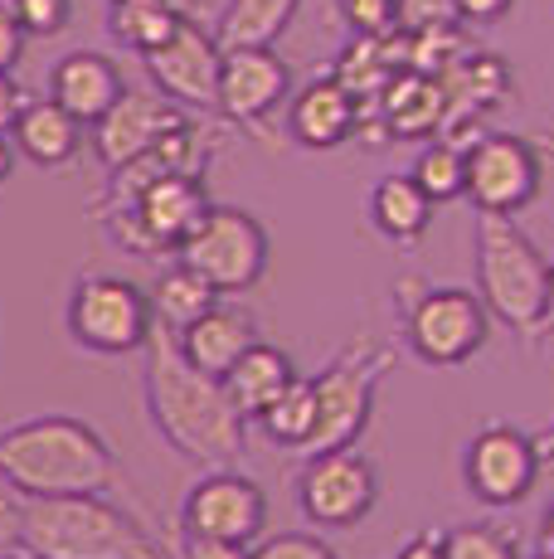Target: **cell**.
<instances>
[{
	"instance_id": "e575fe53",
	"label": "cell",
	"mask_w": 554,
	"mask_h": 559,
	"mask_svg": "<svg viewBox=\"0 0 554 559\" xmlns=\"http://www.w3.org/2000/svg\"><path fill=\"white\" fill-rule=\"evenodd\" d=\"M0 555H20V491L0 481Z\"/></svg>"
},
{
	"instance_id": "f35d334b",
	"label": "cell",
	"mask_w": 554,
	"mask_h": 559,
	"mask_svg": "<svg viewBox=\"0 0 554 559\" xmlns=\"http://www.w3.org/2000/svg\"><path fill=\"white\" fill-rule=\"evenodd\" d=\"M540 341H554V258H550V283H545V317H540Z\"/></svg>"
},
{
	"instance_id": "d6986e66",
	"label": "cell",
	"mask_w": 554,
	"mask_h": 559,
	"mask_svg": "<svg viewBox=\"0 0 554 559\" xmlns=\"http://www.w3.org/2000/svg\"><path fill=\"white\" fill-rule=\"evenodd\" d=\"M176 346H180V356L195 365V370L219 374V380H224L243 350L258 346V321H253L243 307H233V302H224V297H219L205 317L190 321V326L180 331Z\"/></svg>"
},
{
	"instance_id": "277c9868",
	"label": "cell",
	"mask_w": 554,
	"mask_h": 559,
	"mask_svg": "<svg viewBox=\"0 0 554 559\" xmlns=\"http://www.w3.org/2000/svg\"><path fill=\"white\" fill-rule=\"evenodd\" d=\"M550 258L535 249L516 214H477V297L520 341H540Z\"/></svg>"
},
{
	"instance_id": "f1b7e54d",
	"label": "cell",
	"mask_w": 554,
	"mask_h": 559,
	"mask_svg": "<svg viewBox=\"0 0 554 559\" xmlns=\"http://www.w3.org/2000/svg\"><path fill=\"white\" fill-rule=\"evenodd\" d=\"M10 10L29 39H55L73 25V0H10Z\"/></svg>"
},
{
	"instance_id": "ac0fdd59",
	"label": "cell",
	"mask_w": 554,
	"mask_h": 559,
	"mask_svg": "<svg viewBox=\"0 0 554 559\" xmlns=\"http://www.w3.org/2000/svg\"><path fill=\"white\" fill-rule=\"evenodd\" d=\"M127 79L122 69L98 49H73L49 69V98H55L63 112H73L83 127H93L108 107L122 98Z\"/></svg>"
},
{
	"instance_id": "d6a6232c",
	"label": "cell",
	"mask_w": 554,
	"mask_h": 559,
	"mask_svg": "<svg viewBox=\"0 0 554 559\" xmlns=\"http://www.w3.org/2000/svg\"><path fill=\"white\" fill-rule=\"evenodd\" d=\"M447 20H457L453 0H399V29L447 25Z\"/></svg>"
},
{
	"instance_id": "cb8c5ba5",
	"label": "cell",
	"mask_w": 554,
	"mask_h": 559,
	"mask_svg": "<svg viewBox=\"0 0 554 559\" xmlns=\"http://www.w3.org/2000/svg\"><path fill=\"white\" fill-rule=\"evenodd\" d=\"M302 0H229L215 20L219 49H249V45H277L282 29L292 25Z\"/></svg>"
},
{
	"instance_id": "ffe728a7",
	"label": "cell",
	"mask_w": 554,
	"mask_h": 559,
	"mask_svg": "<svg viewBox=\"0 0 554 559\" xmlns=\"http://www.w3.org/2000/svg\"><path fill=\"white\" fill-rule=\"evenodd\" d=\"M83 132H88V127L73 112H63L55 98H29L20 107L15 127H10V142H15V152L25 160H35V166H45V170H59L83 152V142H88Z\"/></svg>"
},
{
	"instance_id": "7dc6e473",
	"label": "cell",
	"mask_w": 554,
	"mask_h": 559,
	"mask_svg": "<svg viewBox=\"0 0 554 559\" xmlns=\"http://www.w3.org/2000/svg\"><path fill=\"white\" fill-rule=\"evenodd\" d=\"M0 5H10V0H0Z\"/></svg>"
},
{
	"instance_id": "7c38bea8",
	"label": "cell",
	"mask_w": 554,
	"mask_h": 559,
	"mask_svg": "<svg viewBox=\"0 0 554 559\" xmlns=\"http://www.w3.org/2000/svg\"><path fill=\"white\" fill-rule=\"evenodd\" d=\"M146 79L156 83V93H166L170 103H180L185 112H219V69L224 49L215 29L200 25V15H185L180 29L166 39L161 49L142 53Z\"/></svg>"
},
{
	"instance_id": "74e56055",
	"label": "cell",
	"mask_w": 554,
	"mask_h": 559,
	"mask_svg": "<svg viewBox=\"0 0 554 559\" xmlns=\"http://www.w3.org/2000/svg\"><path fill=\"white\" fill-rule=\"evenodd\" d=\"M394 559H447L443 550V531H423V535H413L409 545H404Z\"/></svg>"
},
{
	"instance_id": "4316f807",
	"label": "cell",
	"mask_w": 554,
	"mask_h": 559,
	"mask_svg": "<svg viewBox=\"0 0 554 559\" xmlns=\"http://www.w3.org/2000/svg\"><path fill=\"white\" fill-rule=\"evenodd\" d=\"M413 180H419V190L429 195L433 204H447V200H462V186H467V152L457 142H429L419 156H413Z\"/></svg>"
},
{
	"instance_id": "ee69618b",
	"label": "cell",
	"mask_w": 554,
	"mask_h": 559,
	"mask_svg": "<svg viewBox=\"0 0 554 559\" xmlns=\"http://www.w3.org/2000/svg\"><path fill=\"white\" fill-rule=\"evenodd\" d=\"M530 142H535L545 156H554V132H535V136H530Z\"/></svg>"
},
{
	"instance_id": "5b68a950",
	"label": "cell",
	"mask_w": 554,
	"mask_h": 559,
	"mask_svg": "<svg viewBox=\"0 0 554 559\" xmlns=\"http://www.w3.org/2000/svg\"><path fill=\"white\" fill-rule=\"evenodd\" d=\"M394 346L375 336H350L346 350H336V360L322 374H312L316 384V428L306 438L302 457L336 453V448H356L360 433L370 428L375 414V390L380 380L394 370Z\"/></svg>"
},
{
	"instance_id": "e0dca14e",
	"label": "cell",
	"mask_w": 554,
	"mask_h": 559,
	"mask_svg": "<svg viewBox=\"0 0 554 559\" xmlns=\"http://www.w3.org/2000/svg\"><path fill=\"white\" fill-rule=\"evenodd\" d=\"M127 204L136 210V219L146 224V234H152L156 249L166 258V253L180 249V239H185L200 219H205V210L215 200H209V190H205V176H180L176 170V176L146 180Z\"/></svg>"
},
{
	"instance_id": "9c48e42d",
	"label": "cell",
	"mask_w": 554,
	"mask_h": 559,
	"mask_svg": "<svg viewBox=\"0 0 554 559\" xmlns=\"http://www.w3.org/2000/svg\"><path fill=\"white\" fill-rule=\"evenodd\" d=\"M540 180H545V152L530 136L482 132L467 146L462 200L477 214H520L540 195Z\"/></svg>"
},
{
	"instance_id": "f6af8a7d",
	"label": "cell",
	"mask_w": 554,
	"mask_h": 559,
	"mask_svg": "<svg viewBox=\"0 0 554 559\" xmlns=\"http://www.w3.org/2000/svg\"><path fill=\"white\" fill-rule=\"evenodd\" d=\"M0 559H35V555H0Z\"/></svg>"
},
{
	"instance_id": "b9f144b4",
	"label": "cell",
	"mask_w": 554,
	"mask_h": 559,
	"mask_svg": "<svg viewBox=\"0 0 554 559\" xmlns=\"http://www.w3.org/2000/svg\"><path fill=\"white\" fill-rule=\"evenodd\" d=\"M540 535H545V545H550V550H554V501H550V507H545V521H540Z\"/></svg>"
},
{
	"instance_id": "5bb4252c",
	"label": "cell",
	"mask_w": 554,
	"mask_h": 559,
	"mask_svg": "<svg viewBox=\"0 0 554 559\" xmlns=\"http://www.w3.org/2000/svg\"><path fill=\"white\" fill-rule=\"evenodd\" d=\"M292 98V69L277 59L273 45H249V49H224L219 69V117L243 132L263 136L268 117Z\"/></svg>"
},
{
	"instance_id": "1f68e13d",
	"label": "cell",
	"mask_w": 554,
	"mask_h": 559,
	"mask_svg": "<svg viewBox=\"0 0 554 559\" xmlns=\"http://www.w3.org/2000/svg\"><path fill=\"white\" fill-rule=\"evenodd\" d=\"M166 559H253V545H229V540H205V535H185L166 540Z\"/></svg>"
},
{
	"instance_id": "8fae6325",
	"label": "cell",
	"mask_w": 554,
	"mask_h": 559,
	"mask_svg": "<svg viewBox=\"0 0 554 559\" xmlns=\"http://www.w3.org/2000/svg\"><path fill=\"white\" fill-rule=\"evenodd\" d=\"M180 531L229 545H258L263 531H268V497L243 472L205 467V477L180 501Z\"/></svg>"
},
{
	"instance_id": "4fadbf2b",
	"label": "cell",
	"mask_w": 554,
	"mask_h": 559,
	"mask_svg": "<svg viewBox=\"0 0 554 559\" xmlns=\"http://www.w3.org/2000/svg\"><path fill=\"white\" fill-rule=\"evenodd\" d=\"M540 477H545V467H540L535 438L520 433L516 424H486L467 443L462 481L482 507H520Z\"/></svg>"
},
{
	"instance_id": "f546056e",
	"label": "cell",
	"mask_w": 554,
	"mask_h": 559,
	"mask_svg": "<svg viewBox=\"0 0 554 559\" xmlns=\"http://www.w3.org/2000/svg\"><path fill=\"white\" fill-rule=\"evenodd\" d=\"M340 15L356 35H394L399 29V0H340Z\"/></svg>"
},
{
	"instance_id": "60d3db41",
	"label": "cell",
	"mask_w": 554,
	"mask_h": 559,
	"mask_svg": "<svg viewBox=\"0 0 554 559\" xmlns=\"http://www.w3.org/2000/svg\"><path fill=\"white\" fill-rule=\"evenodd\" d=\"M535 453H540V467H545V472H554V424H550L545 433L535 438Z\"/></svg>"
},
{
	"instance_id": "484cf974",
	"label": "cell",
	"mask_w": 554,
	"mask_h": 559,
	"mask_svg": "<svg viewBox=\"0 0 554 559\" xmlns=\"http://www.w3.org/2000/svg\"><path fill=\"white\" fill-rule=\"evenodd\" d=\"M258 428L273 438L277 448L302 453L306 438H312V428H316V384L306 380V374H297V380L258 414Z\"/></svg>"
},
{
	"instance_id": "8d00e7d4",
	"label": "cell",
	"mask_w": 554,
	"mask_h": 559,
	"mask_svg": "<svg viewBox=\"0 0 554 559\" xmlns=\"http://www.w3.org/2000/svg\"><path fill=\"white\" fill-rule=\"evenodd\" d=\"M25 88H20L10 73H0V132H10L15 127V117H20V107H25Z\"/></svg>"
},
{
	"instance_id": "2e32d148",
	"label": "cell",
	"mask_w": 554,
	"mask_h": 559,
	"mask_svg": "<svg viewBox=\"0 0 554 559\" xmlns=\"http://www.w3.org/2000/svg\"><path fill=\"white\" fill-rule=\"evenodd\" d=\"M287 132H292V142L306 146V152H336V146H346L350 136L360 132V98L336 73L312 79L287 103Z\"/></svg>"
},
{
	"instance_id": "44dd1931",
	"label": "cell",
	"mask_w": 554,
	"mask_h": 559,
	"mask_svg": "<svg viewBox=\"0 0 554 559\" xmlns=\"http://www.w3.org/2000/svg\"><path fill=\"white\" fill-rule=\"evenodd\" d=\"M292 380H297V370H292V360H287V350L258 341V346H249L239 360H233V370L224 374V390H229V400L239 404V414L249 418V424H258V414Z\"/></svg>"
},
{
	"instance_id": "83f0119b",
	"label": "cell",
	"mask_w": 554,
	"mask_h": 559,
	"mask_svg": "<svg viewBox=\"0 0 554 559\" xmlns=\"http://www.w3.org/2000/svg\"><path fill=\"white\" fill-rule=\"evenodd\" d=\"M443 550H447V559H520L516 535L501 531V525H486V521L443 531Z\"/></svg>"
},
{
	"instance_id": "d590c367",
	"label": "cell",
	"mask_w": 554,
	"mask_h": 559,
	"mask_svg": "<svg viewBox=\"0 0 554 559\" xmlns=\"http://www.w3.org/2000/svg\"><path fill=\"white\" fill-rule=\"evenodd\" d=\"M510 5H516V0H453L462 25H496V20L510 15Z\"/></svg>"
},
{
	"instance_id": "8992f818",
	"label": "cell",
	"mask_w": 554,
	"mask_h": 559,
	"mask_svg": "<svg viewBox=\"0 0 554 559\" xmlns=\"http://www.w3.org/2000/svg\"><path fill=\"white\" fill-rule=\"evenodd\" d=\"M399 317L404 336L423 365H467L492 341V311L467 287H423L404 277Z\"/></svg>"
},
{
	"instance_id": "ba28073f",
	"label": "cell",
	"mask_w": 554,
	"mask_h": 559,
	"mask_svg": "<svg viewBox=\"0 0 554 559\" xmlns=\"http://www.w3.org/2000/svg\"><path fill=\"white\" fill-rule=\"evenodd\" d=\"M176 258L185 267H195L219 297L249 293L268 273V229L253 219L249 210L233 204H209L205 219L180 239Z\"/></svg>"
},
{
	"instance_id": "836d02e7",
	"label": "cell",
	"mask_w": 554,
	"mask_h": 559,
	"mask_svg": "<svg viewBox=\"0 0 554 559\" xmlns=\"http://www.w3.org/2000/svg\"><path fill=\"white\" fill-rule=\"evenodd\" d=\"M25 29H20L15 10L0 5V73H15V63L25 59Z\"/></svg>"
},
{
	"instance_id": "ab89813d",
	"label": "cell",
	"mask_w": 554,
	"mask_h": 559,
	"mask_svg": "<svg viewBox=\"0 0 554 559\" xmlns=\"http://www.w3.org/2000/svg\"><path fill=\"white\" fill-rule=\"evenodd\" d=\"M15 142H10V132H0V186H5L10 176H15Z\"/></svg>"
},
{
	"instance_id": "52a82bcc",
	"label": "cell",
	"mask_w": 554,
	"mask_h": 559,
	"mask_svg": "<svg viewBox=\"0 0 554 559\" xmlns=\"http://www.w3.org/2000/svg\"><path fill=\"white\" fill-rule=\"evenodd\" d=\"M63 326H69L73 346L93 350V356H132L146 350L156 331L152 297L117 273H83L63 307Z\"/></svg>"
},
{
	"instance_id": "7a4b0ae2",
	"label": "cell",
	"mask_w": 554,
	"mask_h": 559,
	"mask_svg": "<svg viewBox=\"0 0 554 559\" xmlns=\"http://www.w3.org/2000/svg\"><path fill=\"white\" fill-rule=\"evenodd\" d=\"M0 481L20 497H79L112 491L122 462L103 428L79 414H35L0 428Z\"/></svg>"
},
{
	"instance_id": "30bf717a",
	"label": "cell",
	"mask_w": 554,
	"mask_h": 559,
	"mask_svg": "<svg viewBox=\"0 0 554 559\" xmlns=\"http://www.w3.org/2000/svg\"><path fill=\"white\" fill-rule=\"evenodd\" d=\"M375 501H380V472L356 448L306 457L302 477H297V507L322 531H350V525H360L375 511Z\"/></svg>"
},
{
	"instance_id": "bcb514c9",
	"label": "cell",
	"mask_w": 554,
	"mask_h": 559,
	"mask_svg": "<svg viewBox=\"0 0 554 559\" xmlns=\"http://www.w3.org/2000/svg\"><path fill=\"white\" fill-rule=\"evenodd\" d=\"M535 559H554V550H550V545H545V555H535Z\"/></svg>"
},
{
	"instance_id": "d4e9b609",
	"label": "cell",
	"mask_w": 554,
	"mask_h": 559,
	"mask_svg": "<svg viewBox=\"0 0 554 559\" xmlns=\"http://www.w3.org/2000/svg\"><path fill=\"white\" fill-rule=\"evenodd\" d=\"M180 20L185 15H180L176 5H161V0H112V10H108L112 39L127 49H136V53L161 49L180 29Z\"/></svg>"
},
{
	"instance_id": "7bdbcfd3",
	"label": "cell",
	"mask_w": 554,
	"mask_h": 559,
	"mask_svg": "<svg viewBox=\"0 0 554 559\" xmlns=\"http://www.w3.org/2000/svg\"><path fill=\"white\" fill-rule=\"evenodd\" d=\"M108 5H112V0H108ZM161 5H176L180 15H200V0H161Z\"/></svg>"
},
{
	"instance_id": "4dcf8cb0",
	"label": "cell",
	"mask_w": 554,
	"mask_h": 559,
	"mask_svg": "<svg viewBox=\"0 0 554 559\" xmlns=\"http://www.w3.org/2000/svg\"><path fill=\"white\" fill-rule=\"evenodd\" d=\"M253 559H340L322 535L306 531H287V535H268V540L253 545Z\"/></svg>"
},
{
	"instance_id": "6da1fadb",
	"label": "cell",
	"mask_w": 554,
	"mask_h": 559,
	"mask_svg": "<svg viewBox=\"0 0 554 559\" xmlns=\"http://www.w3.org/2000/svg\"><path fill=\"white\" fill-rule=\"evenodd\" d=\"M146 414H152L156 433L195 467H233L243 457V438H249V418L229 400L219 374L195 370L180 356L176 336L156 326L146 341V374H142Z\"/></svg>"
},
{
	"instance_id": "3957f363",
	"label": "cell",
	"mask_w": 554,
	"mask_h": 559,
	"mask_svg": "<svg viewBox=\"0 0 554 559\" xmlns=\"http://www.w3.org/2000/svg\"><path fill=\"white\" fill-rule=\"evenodd\" d=\"M20 555L35 559H166V540L112 491L20 497Z\"/></svg>"
},
{
	"instance_id": "603a6c76",
	"label": "cell",
	"mask_w": 554,
	"mask_h": 559,
	"mask_svg": "<svg viewBox=\"0 0 554 559\" xmlns=\"http://www.w3.org/2000/svg\"><path fill=\"white\" fill-rule=\"evenodd\" d=\"M146 297H152V317H156V326L170 331V336H180V331H185L190 321H200L209 307L219 302L215 287H209L205 277L195 273V267L180 263V258L166 267L161 277H156L152 293H146Z\"/></svg>"
},
{
	"instance_id": "7402d4cb",
	"label": "cell",
	"mask_w": 554,
	"mask_h": 559,
	"mask_svg": "<svg viewBox=\"0 0 554 559\" xmlns=\"http://www.w3.org/2000/svg\"><path fill=\"white\" fill-rule=\"evenodd\" d=\"M365 210H370V224H375V229L385 234V239H394V243H419L423 234H429V224H433V200L423 195L413 176L375 180Z\"/></svg>"
},
{
	"instance_id": "9a60e30c",
	"label": "cell",
	"mask_w": 554,
	"mask_h": 559,
	"mask_svg": "<svg viewBox=\"0 0 554 559\" xmlns=\"http://www.w3.org/2000/svg\"><path fill=\"white\" fill-rule=\"evenodd\" d=\"M185 117H190L185 107L170 103L166 93H156V88H122V98H117L108 112L88 127L93 156L103 160V170H117V166H127V160L142 156L146 146H156L170 127H180Z\"/></svg>"
}]
</instances>
